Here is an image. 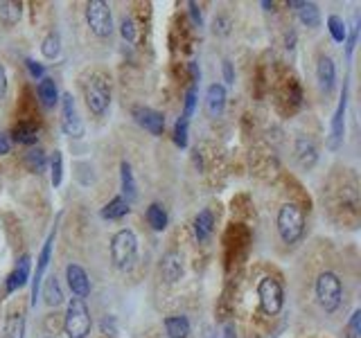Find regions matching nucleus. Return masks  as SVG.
<instances>
[{"instance_id": "obj_36", "label": "nucleus", "mask_w": 361, "mask_h": 338, "mask_svg": "<svg viewBox=\"0 0 361 338\" xmlns=\"http://www.w3.org/2000/svg\"><path fill=\"white\" fill-rule=\"evenodd\" d=\"M359 332H361V311L357 309L353 313V318H350V323H348V338H357Z\"/></svg>"}, {"instance_id": "obj_4", "label": "nucleus", "mask_w": 361, "mask_h": 338, "mask_svg": "<svg viewBox=\"0 0 361 338\" xmlns=\"http://www.w3.org/2000/svg\"><path fill=\"white\" fill-rule=\"evenodd\" d=\"M341 293H343L341 280H338V275L332 273V270H325V273H321L319 280H316V298H319V304L327 313L338 309Z\"/></svg>"}, {"instance_id": "obj_37", "label": "nucleus", "mask_w": 361, "mask_h": 338, "mask_svg": "<svg viewBox=\"0 0 361 338\" xmlns=\"http://www.w3.org/2000/svg\"><path fill=\"white\" fill-rule=\"evenodd\" d=\"M25 68H27V73H30L32 79H39V82H41L43 75H45V68H43L41 63H37L34 59H27V61H25Z\"/></svg>"}, {"instance_id": "obj_32", "label": "nucleus", "mask_w": 361, "mask_h": 338, "mask_svg": "<svg viewBox=\"0 0 361 338\" xmlns=\"http://www.w3.org/2000/svg\"><path fill=\"white\" fill-rule=\"evenodd\" d=\"M25 163L30 167V172H43L45 169V154L41 149H32L27 156H25Z\"/></svg>"}, {"instance_id": "obj_29", "label": "nucleus", "mask_w": 361, "mask_h": 338, "mask_svg": "<svg viewBox=\"0 0 361 338\" xmlns=\"http://www.w3.org/2000/svg\"><path fill=\"white\" fill-rule=\"evenodd\" d=\"M327 30H330L332 39H334L336 43H345V41H348V27H345L343 18H338V16L332 14L330 18H327Z\"/></svg>"}, {"instance_id": "obj_9", "label": "nucleus", "mask_w": 361, "mask_h": 338, "mask_svg": "<svg viewBox=\"0 0 361 338\" xmlns=\"http://www.w3.org/2000/svg\"><path fill=\"white\" fill-rule=\"evenodd\" d=\"M345 111H348V86L343 84V93H341V101L334 111L332 118V133H330V149H338L343 142L345 135Z\"/></svg>"}, {"instance_id": "obj_22", "label": "nucleus", "mask_w": 361, "mask_h": 338, "mask_svg": "<svg viewBox=\"0 0 361 338\" xmlns=\"http://www.w3.org/2000/svg\"><path fill=\"white\" fill-rule=\"evenodd\" d=\"M212 228H214V217L210 210H201L195 219V234L199 242H206L208 237L212 234Z\"/></svg>"}, {"instance_id": "obj_2", "label": "nucleus", "mask_w": 361, "mask_h": 338, "mask_svg": "<svg viewBox=\"0 0 361 338\" xmlns=\"http://www.w3.org/2000/svg\"><path fill=\"white\" fill-rule=\"evenodd\" d=\"M278 234L285 244H296L305 232V214L293 203H285L278 210Z\"/></svg>"}, {"instance_id": "obj_44", "label": "nucleus", "mask_w": 361, "mask_h": 338, "mask_svg": "<svg viewBox=\"0 0 361 338\" xmlns=\"http://www.w3.org/2000/svg\"><path fill=\"white\" fill-rule=\"evenodd\" d=\"M262 7H264L267 11H274V3H269V0H262Z\"/></svg>"}, {"instance_id": "obj_15", "label": "nucleus", "mask_w": 361, "mask_h": 338, "mask_svg": "<svg viewBox=\"0 0 361 338\" xmlns=\"http://www.w3.org/2000/svg\"><path fill=\"white\" fill-rule=\"evenodd\" d=\"M206 108L210 118H219L226 108V88L221 84H212L206 93Z\"/></svg>"}, {"instance_id": "obj_16", "label": "nucleus", "mask_w": 361, "mask_h": 338, "mask_svg": "<svg viewBox=\"0 0 361 338\" xmlns=\"http://www.w3.org/2000/svg\"><path fill=\"white\" fill-rule=\"evenodd\" d=\"M296 161L302 169H312L316 165V158H319V154H316V146L310 138H305V135H300V138L296 140Z\"/></svg>"}, {"instance_id": "obj_23", "label": "nucleus", "mask_w": 361, "mask_h": 338, "mask_svg": "<svg viewBox=\"0 0 361 338\" xmlns=\"http://www.w3.org/2000/svg\"><path fill=\"white\" fill-rule=\"evenodd\" d=\"M129 203L124 201L122 196H116V199H111L104 208H102V219H109V221H113V219H122L124 214H129Z\"/></svg>"}, {"instance_id": "obj_25", "label": "nucleus", "mask_w": 361, "mask_h": 338, "mask_svg": "<svg viewBox=\"0 0 361 338\" xmlns=\"http://www.w3.org/2000/svg\"><path fill=\"white\" fill-rule=\"evenodd\" d=\"M298 18L302 25H307V27H319V23H321V11L319 7H316L314 3H300L298 5Z\"/></svg>"}, {"instance_id": "obj_35", "label": "nucleus", "mask_w": 361, "mask_h": 338, "mask_svg": "<svg viewBox=\"0 0 361 338\" xmlns=\"http://www.w3.org/2000/svg\"><path fill=\"white\" fill-rule=\"evenodd\" d=\"M120 34H122L124 41L135 43V23H133V18H129V16L122 18V23H120Z\"/></svg>"}, {"instance_id": "obj_5", "label": "nucleus", "mask_w": 361, "mask_h": 338, "mask_svg": "<svg viewBox=\"0 0 361 338\" xmlns=\"http://www.w3.org/2000/svg\"><path fill=\"white\" fill-rule=\"evenodd\" d=\"M86 20H88L90 32H93L95 37H99V39L111 37L113 14H111L109 3H104V0H90L86 5Z\"/></svg>"}, {"instance_id": "obj_20", "label": "nucleus", "mask_w": 361, "mask_h": 338, "mask_svg": "<svg viewBox=\"0 0 361 338\" xmlns=\"http://www.w3.org/2000/svg\"><path fill=\"white\" fill-rule=\"evenodd\" d=\"M43 298H45V304H48V307H59V304L63 302V291H61L59 277L56 275H50L48 280H45Z\"/></svg>"}, {"instance_id": "obj_7", "label": "nucleus", "mask_w": 361, "mask_h": 338, "mask_svg": "<svg viewBox=\"0 0 361 338\" xmlns=\"http://www.w3.org/2000/svg\"><path fill=\"white\" fill-rule=\"evenodd\" d=\"M257 298L267 315H278L282 304H285V291L276 277H262L257 284Z\"/></svg>"}, {"instance_id": "obj_6", "label": "nucleus", "mask_w": 361, "mask_h": 338, "mask_svg": "<svg viewBox=\"0 0 361 338\" xmlns=\"http://www.w3.org/2000/svg\"><path fill=\"white\" fill-rule=\"evenodd\" d=\"M86 104H88V111L97 118L106 113L111 104V88L102 75H93L86 82Z\"/></svg>"}, {"instance_id": "obj_3", "label": "nucleus", "mask_w": 361, "mask_h": 338, "mask_svg": "<svg viewBox=\"0 0 361 338\" xmlns=\"http://www.w3.org/2000/svg\"><path fill=\"white\" fill-rule=\"evenodd\" d=\"M63 330L68 338H86L90 334V311L82 298H73L68 302Z\"/></svg>"}, {"instance_id": "obj_33", "label": "nucleus", "mask_w": 361, "mask_h": 338, "mask_svg": "<svg viewBox=\"0 0 361 338\" xmlns=\"http://www.w3.org/2000/svg\"><path fill=\"white\" fill-rule=\"evenodd\" d=\"M174 142L180 149H185L188 146V122L185 120H178L176 127H174Z\"/></svg>"}, {"instance_id": "obj_39", "label": "nucleus", "mask_w": 361, "mask_h": 338, "mask_svg": "<svg viewBox=\"0 0 361 338\" xmlns=\"http://www.w3.org/2000/svg\"><path fill=\"white\" fill-rule=\"evenodd\" d=\"M224 79H226V84H235V73H233V63L226 59L224 61Z\"/></svg>"}, {"instance_id": "obj_45", "label": "nucleus", "mask_w": 361, "mask_h": 338, "mask_svg": "<svg viewBox=\"0 0 361 338\" xmlns=\"http://www.w3.org/2000/svg\"><path fill=\"white\" fill-rule=\"evenodd\" d=\"M226 338H233V327H231V325L226 327Z\"/></svg>"}, {"instance_id": "obj_21", "label": "nucleus", "mask_w": 361, "mask_h": 338, "mask_svg": "<svg viewBox=\"0 0 361 338\" xmlns=\"http://www.w3.org/2000/svg\"><path fill=\"white\" fill-rule=\"evenodd\" d=\"M165 330L169 338H188L190 320L185 315H169V318H165Z\"/></svg>"}, {"instance_id": "obj_12", "label": "nucleus", "mask_w": 361, "mask_h": 338, "mask_svg": "<svg viewBox=\"0 0 361 338\" xmlns=\"http://www.w3.org/2000/svg\"><path fill=\"white\" fill-rule=\"evenodd\" d=\"M66 280H68V287L75 293V298H86L90 293V280L86 275V270L79 266V264H68L66 268Z\"/></svg>"}, {"instance_id": "obj_38", "label": "nucleus", "mask_w": 361, "mask_h": 338, "mask_svg": "<svg viewBox=\"0 0 361 338\" xmlns=\"http://www.w3.org/2000/svg\"><path fill=\"white\" fill-rule=\"evenodd\" d=\"M212 25H214V32L221 34V37H224V34H228V32H231V20L226 18V16H217V18H214Z\"/></svg>"}, {"instance_id": "obj_10", "label": "nucleus", "mask_w": 361, "mask_h": 338, "mask_svg": "<svg viewBox=\"0 0 361 338\" xmlns=\"http://www.w3.org/2000/svg\"><path fill=\"white\" fill-rule=\"evenodd\" d=\"M133 118L142 129H147L152 135H163V131H165L163 113H158L154 108H147V106H135L133 108Z\"/></svg>"}, {"instance_id": "obj_11", "label": "nucleus", "mask_w": 361, "mask_h": 338, "mask_svg": "<svg viewBox=\"0 0 361 338\" xmlns=\"http://www.w3.org/2000/svg\"><path fill=\"white\" fill-rule=\"evenodd\" d=\"M52 244H54V232H50V237L45 239L43 244V251L37 259V273H34V280H32V304L37 307V296H39V289H41V280L45 275V270H48V264H50V257H52Z\"/></svg>"}, {"instance_id": "obj_19", "label": "nucleus", "mask_w": 361, "mask_h": 338, "mask_svg": "<svg viewBox=\"0 0 361 338\" xmlns=\"http://www.w3.org/2000/svg\"><path fill=\"white\" fill-rule=\"evenodd\" d=\"M120 178H122V199L131 203L138 196V189H135V180H133V172H131V165L127 161L120 163Z\"/></svg>"}, {"instance_id": "obj_14", "label": "nucleus", "mask_w": 361, "mask_h": 338, "mask_svg": "<svg viewBox=\"0 0 361 338\" xmlns=\"http://www.w3.org/2000/svg\"><path fill=\"white\" fill-rule=\"evenodd\" d=\"M161 275L165 282H169V284H174V282L180 280V275H183V257H180L178 253H167L163 257L161 262Z\"/></svg>"}, {"instance_id": "obj_1", "label": "nucleus", "mask_w": 361, "mask_h": 338, "mask_svg": "<svg viewBox=\"0 0 361 338\" xmlns=\"http://www.w3.org/2000/svg\"><path fill=\"white\" fill-rule=\"evenodd\" d=\"M111 259L116 268L120 270H131L135 259H138V237L133 230L124 228L118 230L111 239Z\"/></svg>"}, {"instance_id": "obj_34", "label": "nucleus", "mask_w": 361, "mask_h": 338, "mask_svg": "<svg viewBox=\"0 0 361 338\" xmlns=\"http://www.w3.org/2000/svg\"><path fill=\"white\" fill-rule=\"evenodd\" d=\"M195 106H197V84L185 93V108H183V118L180 120L188 122L192 118V113H195Z\"/></svg>"}, {"instance_id": "obj_13", "label": "nucleus", "mask_w": 361, "mask_h": 338, "mask_svg": "<svg viewBox=\"0 0 361 338\" xmlns=\"http://www.w3.org/2000/svg\"><path fill=\"white\" fill-rule=\"evenodd\" d=\"M316 79H319V86L325 93H332L334 82H336V68L330 56H321L319 63H316Z\"/></svg>"}, {"instance_id": "obj_30", "label": "nucleus", "mask_w": 361, "mask_h": 338, "mask_svg": "<svg viewBox=\"0 0 361 338\" xmlns=\"http://www.w3.org/2000/svg\"><path fill=\"white\" fill-rule=\"evenodd\" d=\"M50 180H52L54 187H59L61 180H63V156H61V151H54L50 156Z\"/></svg>"}, {"instance_id": "obj_28", "label": "nucleus", "mask_w": 361, "mask_h": 338, "mask_svg": "<svg viewBox=\"0 0 361 338\" xmlns=\"http://www.w3.org/2000/svg\"><path fill=\"white\" fill-rule=\"evenodd\" d=\"M59 52H61V37L56 32H50L41 43V54L45 59H56Z\"/></svg>"}, {"instance_id": "obj_17", "label": "nucleus", "mask_w": 361, "mask_h": 338, "mask_svg": "<svg viewBox=\"0 0 361 338\" xmlns=\"http://www.w3.org/2000/svg\"><path fill=\"white\" fill-rule=\"evenodd\" d=\"M27 277H30V257H27V255H23V257L18 259L16 268L11 270L9 277H7V293H14L16 289H20V287L27 282Z\"/></svg>"}, {"instance_id": "obj_27", "label": "nucleus", "mask_w": 361, "mask_h": 338, "mask_svg": "<svg viewBox=\"0 0 361 338\" xmlns=\"http://www.w3.org/2000/svg\"><path fill=\"white\" fill-rule=\"evenodd\" d=\"M14 138L20 142V144H34L39 138V129H37V124H32V122H20L18 127L14 129Z\"/></svg>"}, {"instance_id": "obj_42", "label": "nucleus", "mask_w": 361, "mask_h": 338, "mask_svg": "<svg viewBox=\"0 0 361 338\" xmlns=\"http://www.w3.org/2000/svg\"><path fill=\"white\" fill-rule=\"evenodd\" d=\"M5 95H7V73H5V68L0 65V99Z\"/></svg>"}, {"instance_id": "obj_18", "label": "nucleus", "mask_w": 361, "mask_h": 338, "mask_svg": "<svg viewBox=\"0 0 361 338\" xmlns=\"http://www.w3.org/2000/svg\"><path fill=\"white\" fill-rule=\"evenodd\" d=\"M37 93H39V99L45 108H52L56 101H59V90H56L54 79H50V77L41 79L39 86H37Z\"/></svg>"}, {"instance_id": "obj_40", "label": "nucleus", "mask_w": 361, "mask_h": 338, "mask_svg": "<svg viewBox=\"0 0 361 338\" xmlns=\"http://www.w3.org/2000/svg\"><path fill=\"white\" fill-rule=\"evenodd\" d=\"M9 149H11L9 135H7V133H0V156H3V154H9Z\"/></svg>"}, {"instance_id": "obj_26", "label": "nucleus", "mask_w": 361, "mask_h": 338, "mask_svg": "<svg viewBox=\"0 0 361 338\" xmlns=\"http://www.w3.org/2000/svg\"><path fill=\"white\" fill-rule=\"evenodd\" d=\"M147 221H149V225L156 230V232H161L167 228V212L163 206H158V203H154V206L147 208Z\"/></svg>"}, {"instance_id": "obj_24", "label": "nucleus", "mask_w": 361, "mask_h": 338, "mask_svg": "<svg viewBox=\"0 0 361 338\" xmlns=\"http://www.w3.org/2000/svg\"><path fill=\"white\" fill-rule=\"evenodd\" d=\"M5 336L3 338H25V315L9 313L5 318Z\"/></svg>"}, {"instance_id": "obj_43", "label": "nucleus", "mask_w": 361, "mask_h": 338, "mask_svg": "<svg viewBox=\"0 0 361 338\" xmlns=\"http://www.w3.org/2000/svg\"><path fill=\"white\" fill-rule=\"evenodd\" d=\"M190 75H192L195 82H199V68H197V63H190Z\"/></svg>"}, {"instance_id": "obj_41", "label": "nucleus", "mask_w": 361, "mask_h": 338, "mask_svg": "<svg viewBox=\"0 0 361 338\" xmlns=\"http://www.w3.org/2000/svg\"><path fill=\"white\" fill-rule=\"evenodd\" d=\"M190 7V16L195 20V25H201V11H199V5L197 3H188Z\"/></svg>"}, {"instance_id": "obj_8", "label": "nucleus", "mask_w": 361, "mask_h": 338, "mask_svg": "<svg viewBox=\"0 0 361 338\" xmlns=\"http://www.w3.org/2000/svg\"><path fill=\"white\" fill-rule=\"evenodd\" d=\"M61 129L66 135H71V138H82L84 135V122L79 118L77 113V104L71 93H63L61 95Z\"/></svg>"}, {"instance_id": "obj_31", "label": "nucleus", "mask_w": 361, "mask_h": 338, "mask_svg": "<svg viewBox=\"0 0 361 338\" xmlns=\"http://www.w3.org/2000/svg\"><path fill=\"white\" fill-rule=\"evenodd\" d=\"M20 3H0V18H3L7 25H14L20 18Z\"/></svg>"}]
</instances>
